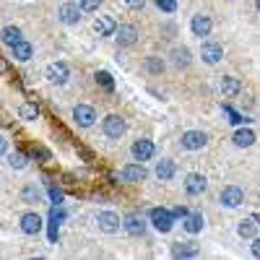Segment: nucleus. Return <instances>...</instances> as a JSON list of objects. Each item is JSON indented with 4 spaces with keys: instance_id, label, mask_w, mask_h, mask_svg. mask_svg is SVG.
<instances>
[{
    "instance_id": "31",
    "label": "nucleus",
    "mask_w": 260,
    "mask_h": 260,
    "mask_svg": "<svg viewBox=\"0 0 260 260\" xmlns=\"http://www.w3.org/2000/svg\"><path fill=\"white\" fill-rule=\"evenodd\" d=\"M8 164H11L13 169H24V167H26V156L21 154V151H13V154L8 156Z\"/></svg>"
},
{
    "instance_id": "35",
    "label": "nucleus",
    "mask_w": 260,
    "mask_h": 260,
    "mask_svg": "<svg viewBox=\"0 0 260 260\" xmlns=\"http://www.w3.org/2000/svg\"><path fill=\"white\" fill-rule=\"evenodd\" d=\"M31 156H34V159H42V161H50V151H47V148H37V146H34Z\"/></svg>"
},
{
    "instance_id": "41",
    "label": "nucleus",
    "mask_w": 260,
    "mask_h": 260,
    "mask_svg": "<svg viewBox=\"0 0 260 260\" xmlns=\"http://www.w3.org/2000/svg\"><path fill=\"white\" fill-rule=\"evenodd\" d=\"M6 146H8V143H6V138H3V136H0V156H3V154H6Z\"/></svg>"
},
{
    "instance_id": "12",
    "label": "nucleus",
    "mask_w": 260,
    "mask_h": 260,
    "mask_svg": "<svg viewBox=\"0 0 260 260\" xmlns=\"http://www.w3.org/2000/svg\"><path fill=\"white\" fill-rule=\"evenodd\" d=\"M148 177V172H146V167L138 161V164H127L125 169H122V180L125 182H143Z\"/></svg>"
},
{
    "instance_id": "29",
    "label": "nucleus",
    "mask_w": 260,
    "mask_h": 260,
    "mask_svg": "<svg viewBox=\"0 0 260 260\" xmlns=\"http://www.w3.org/2000/svg\"><path fill=\"white\" fill-rule=\"evenodd\" d=\"M96 83L102 86L104 91H115V81H112V76L107 71H96Z\"/></svg>"
},
{
    "instance_id": "39",
    "label": "nucleus",
    "mask_w": 260,
    "mask_h": 260,
    "mask_svg": "<svg viewBox=\"0 0 260 260\" xmlns=\"http://www.w3.org/2000/svg\"><path fill=\"white\" fill-rule=\"evenodd\" d=\"M143 3L146 0H125V6H130V8H143Z\"/></svg>"
},
{
    "instance_id": "16",
    "label": "nucleus",
    "mask_w": 260,
    "mask_h": 260,
    "mask_svg": "<svg viewBox=\"0 0 260 260\" xmlns=\"http://www.w3.org/2000/svg\"><path fill=\"white\" fill-rule=\"evenodd\" d=\"M21 232H24V234H39L42 232L39 213H24V216H21Z\"/></svg>"
},
{
    "instance_id": "18",
    "label": "nucleus",
    "mask_w": 260,
    "mask_h": 260,
    "mask_svg": "<svg viewBox=\"0 0 260 260\" xmlns=\"http://www.w3.org/2000/svg\"><path fill=\"white\" fill-rule=\"evenodd\" d=\"M203 224H206L203 213H190V211H187V216L182 219V226H185V232H190V234H198V232L203 229Z\"/></svg>"
},
{
    "instance_id": "3",
    "label": "nucleus",
    "mask_w": 260,
    "mask_h": 260,
    "mask_svg": "<svg viewBox=\"0 0 260 260\" xmlns=\"http://www.w3.org/2000/svg\"><path fill=\"white\" fill-rule=\"evenodd\" d=\"M245 203V190L242 187H237V185H229L221 190V206L226 208H237V206H242Z\"/></svg>"
},
{
    "instance_id": "9",
    "label": "nucleus",
    "mask_w": 260,
    "mask_h": 260,
    "mask_svg": "<svg viewBox=\"0 0 260 260\" xmlns=\"http://www.w3.org/2000/svg\"><path fill=\"white\" fill-rule=\"evenodd\" d=\"M115 39H117V45L120 47H130V45H136V39H138V29L136 26H130V24H122L115 29Z\"/></svg>"
},
{
    "instance_id": "1",
    "label": "nucleus",
    "mask_w": 260,
    "mask_h": 260,
    "mask_svg": "<svg viewBox=\"0 0 260 260\" xmlns=\"http://www.w3.org/2000/svg\"><path fill=\"white\" fill-rule=\"evenodd\" d=\"M148 216H151V224H154V229L161 232V234L172 232V226H175V216H172V211H167V208H151Z\"/></svg>"
},
{
    "instance_id": "30",
    "label": "nucleus",
    "mask_w": 260,
    "mask_h": 260,
    "mask_svg": "<svg viewBox=\"0 0 260 260\" xmlns=\"http://www.w3.org/2000/svg\"><path fill=\"white\" fill-rule=\"evenodd\" d=\"M146 71H148V73H154V76H156V73H161V71H164V60H161V57H156V55L146 57Z\"/></svg>"
},
{
    "instance_id": "4",
    "label": "nucleus",
    "mask_w": 260,
    "mask_h": 260,
    "mask_svg": "<svg viewBox=\"0 0 260 260\" xmlns=\"http://www.w3.org/2000/svg\"><path fill=\"white\" fill-rule=\"evenodd\" d=\"M154 151H156V148H154V141L141 138V141H136V143H133L130 154H133V159H136V161H141V164H143V161H148L151 156H154Z\"/></svg>"
},
{
    "instance_id": "14",
    "label": "nucleus",
    "mask_w": 260,
    "mask_h": 260,
    "mask_svg": "<svg viewBox=\"0 0 260 260\" xmlns=\"http://www.w3.org/2000/svg\"><path fill=\"white\" fill-rule=\"evenodd\" d=\"M47 78H50V83L62 86L65 81H68V65H65V62H52V65H47Z\"/></svg>"
},
{
    "instance_id": "21",
    "label": "nucleus",
    "mask_w": 260,
    "mask_h": 260,
    "mask_svg": "<svg viewBox=\"0 0 260 260\" xmlns=\"http://www.w3.org/2000/svg\"><path fill=\"white\" fill-rule=\"evenodd\" d=\"M177 175V167H175V161H169V159H161L159 164H156V177L159 180H172V177H175Z\"/></svg>"
},
{
    "instance_id": "20",
    "label": "nucleus",
    "mask_w": 260,
    "mask_h": 260,
    "mask_svg": "<svg viewBox=\"0 0 260 260\" xmlns=\"http://www.w3.org/2000/svg\"><path fill=\"white\" fill-rule=\"evenodd\" d=\"M65 221V211L60 208V206H55L52 211H50V242H55L57 240V226Z\"/></svg>"
},
{
    "instance_id": "34",
    "label": "nucleus",
    "mask_w": 260,
    "mask_h": 260,
    "mask_svg": "<svg viewBox=\"0 0 260 260\" xmlns=\"http://www.w3.org/2000/svg\"><path fill=\"white\" fill-rule=\"evenodd\" d=\"M156 8L164 11V13H175L177 11V0H154Z\"/></svg>"
},
{
    "instance_id": "5",
    "label": "nucleus",
    "mask_w": 260,
    "mask_h": 260,
    "mask_svg": "<svg viewBox=\"0 0 260 260\" xmlns=\"http://www.w3.org/2000/svg\"><path fill=\"white\" fill-rule=\"evenodd\" d=\"M208 143V136L203 133V130H187V133L182 136V148L187 151H198Z\"/></svg>"
},
{
    "instance_id": "26",
    "label": "nucleus",
    "mask_w": 260,
    "mask_h": 260,
    "mask_svg": "<svg viewBox=\"0 0 260 260\" xmlns=\"http://www.w3.org/2000/svg\"><path fill=\"white\" fill-rule=\"evenodd\" d=\"M18 117H21V120H26V122L37 120V117H39V107H37V104H31V102L21 104V107H18Z\"/></svg>"
},
{
    "instance_id": "7",
    "label": "nucleus",
    "mask_w": 260,
    "mask_h": 260,
    "mask_svg": "<svg viewBox=\"0 0 260 260\" xmlns=\"http://www.w3.org/2000/svg\"><path fill=\"white\" fill-rule=\"evenodd\" d=\"M201 57L208 65H216V62H221L224 50H221V45H216V42H203V45H201Z\"/></svg>"
},
{
    "instance_id": "22",
    "label": "nucleus",
    "mask_w": 260,
    "mask_h": 260,
    "mask_svg": "<svg viewBox=\"0 0 260 260\" xmlns=\"http://www.w3.org/2000/svg\"><path fill=\"white\" fill-rule=\"evenodd\" d=\"M234 146H240V148H247V146H252L257 138H255V130H250V127H245V130H237L234 133Z\"/></svg>"
},
{
    "instance_id": "19",
    "label": "nucleus",
    "mask_w": 260,
    "mask_h": 260,
    "mask_svg": "<svg viewBox=\"0 0 260 260\" xmlns=\"http://www.w3.org/2000/svg\"><path fill=\"white\" fill-rule=\"evenodd\" d=\"M242 91V81L240 78H234V76H224L221 78V94L224 96H237V94H240Z\"/></svg>"
},
{
    "instance_id": "13",
    "label": "nucleus",
    "mask_w": 260,
    "mask_h": 260,
    "mask_svg": "<svg viewBox=\"0 0 260 260\" xmlns=\"http://www.w3.org/2000/svg\"><path fill=\"white\" fill-rule=\"evenodd\" d=\"M122 226H125V232L130 237H143V232H146V221H143V216H138V213H130Z\"/></svg>"
},
{
    "instance_id": "33",
    "label": "nucleus",
    "mask_w": 260,
    "mask_h": 260,
    "mask_svg": "<svg viewBox=\"0 0 260 260\" xmlns=\"http://www.w3.org/2000/svg\"><path fill=\"white\" fill-rule=\"evenodd\" d=\"M99 6H102V0H78V8L83 13H94V11H99Z\"/></svg>"
},
{
    "instance_id": "28",
    "label": "nucleus",
    "mask_w": 260,
    "mask_h": 260,
    "mask_svg": "<svg viewBox=\"0 0 260 260\" xmlns=\"http://www.w3.org/2000/svg\"><path fill=\"white\" fill-rule=\"evenodd\" d=\"M172 57H175L177 68H187V65H190V50L187 47H177L175 52H172Z\"/></svg>"
},
{
    "instance_id": "10",
    "label": "nucleus",
    "mask_w": 260,
    "mask_h": 260,
    "mask_svg": "<svg viewBox=\"0 0 260 260\" xmlns=\"http://www.w3.org/2000/svg\"><path fill=\"white\" fill-rule=\"evenodd\" d=\"M190 29H192V34L195 37H208L211 34V29H213V24H211V16H203V13H198V16H192V21H190Z\"/></svg>"
},
{
    "instance_id": "42",
    "label": "nucleus",
    "mask_w": 260,
    "mask_h": 260,
    "mask_svg": "<svg viewBox=\"0 0 260 260\" xmlns=\"http://www.w3.org/2000/svg\"><path fill=\"white\" fill-rule=\"evenodd\" d=\"M0 73H6V62L3 60H0Z\"/></svg>"
},
{
    "instance_id": "38",
    "label": "nucleus",
    "mask_w": 260,
    "mask_h": 260,
    "mask_svg": "<svg viewBox=\"0 0 260 260\" xmlns=\"http://www.w3.org/2000/svg\"><path fill=\"white\" fill-rule=\"evenodd\" d=\"M172 216H180V219H185V216H187V208H185V206H177L175 211H172Z\"/></svg>"
},
{
    "instance_id": "2",
    "label": "nucleus",
    "mask_w": 260,
    "mask_h": 260,
    "mask_svg": "<svg viewBox=\"0 0 260 260\" xmlns=\"http://www.w3.org/2000/svg\"><path fill=\"white\" fill-rule=\"evenodd\" d=\"M102 130H104V136L107 138H122L125 136V130H127V125H125V120L120 117V115H107L104 120H102Z\"/></svg>"
},
{
    "instance_id": "23",
    "label": "nucleus",
    "mask_w": 260,
    "mask_h": 260,
    "mask_svg": "<svg viewBox=\"0 0 260 260\" xmlns=\"http://www.w3.org/2000/svg\"><path fill=\"white\" fill-rule=\"evenodd\" d=\"M11 50H13V57H16V60H21V62L31 60V55H34L31 45H29V42H24V39H21V42H16V45H13Z\"/></svg>"
},
{
    "instance_id": "11",
    "label": "nucleus",
    "mask_w": 260,
    "mask_h": 260,
    "mask_svg": "<svg viewBox=\"0 0 260 260\" xmlns=\"http://www.w3.org/2000/svg\"><path fill=\"white\" fill-rule=\"evenodd\" d=\"M206 187H208V180H206L203 175H198V172H192V175L185 177V190H187V195H201V192H206Z\"/></svg>"
},
{
    "instance_id": "27",
    "label": "nucleus",
    "mask_w": 260,
    "mask_h": 260,
    "mask_svg": "<svg viewBox=\"0 0 260 260\" xmlns=\"http://www.w3.org/2000/svg\"><path fill=\"white\" fill-rule=\"evenodd\" d=\"M172 255L175 257H195L198 255V247H195V242H185V245H177L172 250Z\"/></svg>"
},
{
    "instance_id": "36",
    "label": "nucleus",
    "mask_w": 260,
    "mask_h": 260,
    "mask_svg": "<svg viewBox=\"0 0 260 260\" xmlns=\"http://www.w3.org/2000/svg\"><path fill=\"white\" fill-rule=\"evenodd\" d=\"M224 112H226V117H229V122H232V125H240V122H245V120H242V115H237L234 110H229V107H224Z\"/></svg>"
},
{
    "instance_id": "25",
    "label": "nucleus",
    "mask_w": 260,
    "mask_h": 260,
    "mask_svg": "<svg viewBox=\"0 0 260 260\" xmlns=\"http://www.w3.org/2000/svg\"><path fill=\"white\" fill-rule=\"evenodd\" d=\"M0 39H3V45L13 47L16 42H21L24 37H21V29H18V26H6L3 31H0Z\"/></svg>"
},
{
    "instance_id": "17",
    "label": "nucleus",
    "mask_w": 260,
    "mask_h": 260,
    "mask_svg": "<svg viewBox=\"0 0 260 260\" xmlns=\"http://www.w3.org/2000/svg\"><path fill=\"white\" fill-rule=\"evenodd\" d=\"M57 18L62 21V24H78V18H81V8L78 6H73V3H65L62 8H60V13H57Z\"/></svg>"
},
{
    "instance_id": "37",
    "label": "nucleus",
    "mask_w": 260,
    "mask_h": 260,
    "mask_svg": "<svg viewBox=\"0 0 260 260\" xmlns=\"http://www.w3.org/2000/svg\"><path fill=\"white\" fill-rule=\"evenodd\" d=\"M50 198H52V203H62V190L60 187H55V185H50Z\"/></svg>"
},
{
    "instance_id": "32",
    "label": "nucleus",
    "mask_w": 260,
    "mask_h": 260,
    "mask_svg": "<svg viewBox=\"0 0 260 260\" xmlns=\"http://www.w3.org/2000/svg\"><path fill=\"white\" fill-rule=\"evenodd\" d=\"M39 195H42V192H39L37 185H26V187H24V201H26V203H37Z\"/></svg>"
},
{
    "instance_id": "6",
    "label": "nucleus",
    "mask_w": 260,
    "mask_h": 260,
    "mask_svg": "<svg viewBox=\"0 0 260 260\" xmlns=\"http://www.w3.org/2000/svg\"><path fill=\"white\" fill-rule=\"evenodd\" d=\"M96 224H99V229H102L104 234H115V232L120 229V216L112 213V211H102V213L96 216Z\"/></svg>"
},
{
    "instance_id": "40",
    "label": "nucleus",
    "mask_w": 260,
    "mask_h": 260,
    "mask_svg": "<svg viewBox=\"0 0 260 260\" xmlns=\"http://www.w3.org/2000/svg\"><path fill=\"white\" fill-rule=\"evenodd\" d=\"M250 252H252V257H260V240H255V242H252Z\"/></svg>"
},
{
    "instance_id": "24",
    "label": "nucleus",
    "mask_w": 260,
    "mask_h": 260,
    "mask_svg": "<svg viewBox=\"0 0 260 260\" xmlns=\"http://www.w3.org/2000/svg\"><path fill=\"white\" fill-rule=\"evenodd\" d=\"M237 232H240V237H255L257 234V216L252 213L250 219H242L240 226H237Z\"/></svg>"
},
{
    "instance_id": "8",
    "label": "nucleus",
    "mask_w": 260,
    "mask_h": 260,
    "mask_svg": "<svg viewBox=\"0 0 260 260\" xmlns=\"http://www.w3.org/2000/svg\"><path fill=\"white\" fill-rule=\"evenodd\" d=\"M73 120H76L81 127H91V125H94V120H96L94 107H89V104H78L76 110H73Z\"/></svg>"
},
{
    "instance_id": "15",
    "label": "nucleus",
    "mask_w": 260,
    "mask_h": 260,
    "mask_svg": "<svg viewBox=\"0 0 260 260\" xmlns=\"http://www.w3.org/2000/svg\"><path fill=\"white\" fill-rule=\"evenodd\" d=\"M115 29H117V21H115L112 16H99V18L94 21V31H96L99 37H112Z\"/></svg>"
}]
</instances>
